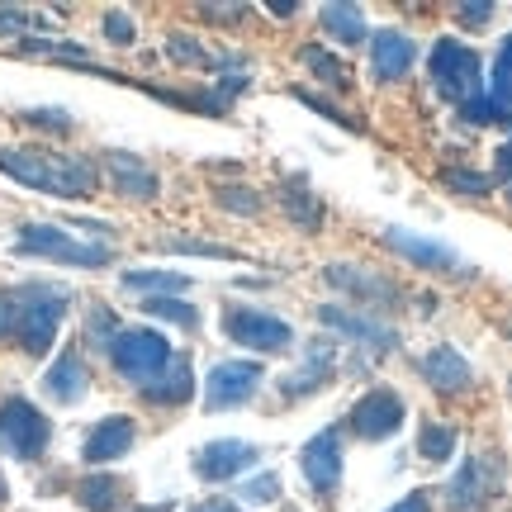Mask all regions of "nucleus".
Wrapping results in <instances>:
<instances>
[{"label": "nucleus", "mask_w": 512, "mask_h": 512, "mask_svg": "<svg viewBox=\"0 0 512 512\" xmlns=\"http://www.w3.org/2000/svg\"><path fill=\"white\" fill-rule=\"evenodd\" d=\"M503 484V460L498 456H470L446 484V508L451 512H479Z\"/></svg>", "instance_id": "0eeeda50"}, {"label": "nucleus", "mask_w": 512, "mask_h": 512, "mask_svg": "<svg viewBox=\"0 0 512 512\" xmlns=\"http://www.w3.org/2000/svg\"><path fill=\"white\" fill-rule=\"evenodd\" d=\"M24 124H34V128H57V133H67V128H72V119H67V110H29V114H24Z\"/></svg>", "instance_id": "f704fd0d"}, {"label": "nucleus", "mask_w": 512, "mask_h": 512, "mask_svg": "<svg viewBox=\"0 0 512 512\" xmlns=\"http://www.w3.org/2000/svg\"><path fill=\"white\" fill-rule=\"evenodd\" d=\"M299 465H304V479L313 484V494H337V484H342V437L318 432L299 451Z\"/></svg>", "instance_id": "9b49d317"}, {"label": "nucleus", "mask_w": 512, "mask_h": 512, "mask_svg": "<svg viewBox=\"0 0 512 512\" xmlns=\"http://www.w3.org/2000/svg\"><path fill=\"white\" fill-rule=\"evenodd\" d=\"M138 512H171V508H166V503H157V508H138Z\"/></svg>", "instance_id": "a19ab883"}, {"label": "nucleus", "mask_w": 512, "mask_h": 512, "mask_svg": "<svg viewBox=\"0 0 512 512\" xmlns=\"http://www.w3.org/2000/svg\"><path fill=\"white\" fill-rule=\"evenodd\" d=\"M15 252L67 261V266H110V256H114L105 242H72L62 228H48V223H29V228L19 233Z\"/></svg>", "instance_id": "20e7f679"}, {"label": "nucleus", "mask_w": 512, "mask_h": 512, "mask_svg": "<svg viewBox=\"0 0 512 512\" xmlns=\"http://www.w3.org/2000/svg\"><path fill=\"white\" fill-rule=\"evenodd\" d=\"M432 81H437V91L446 100H475L479 95V53L475 48H465L456 38H441L437 48H432Z\"/></svg>", "instance_id": "39448f33"}, {"label": "nucleus", "mask_w": 512, "mask_h": 512, "mask_svg": "<svg viewBox=\"0 0 512 512\" xmlns=\"http://www.w3.org/2000/svg\"><path fill=\"white\" fill-rule=\"evenodd\" d=\"M332 361H337V342H309L299 370H290V375L280 380V394H285V399H309V394H318L332 375Z\"/></svg>", "instance_id": "ddd939ff"}, {"label": "nucleus", "mask_w": 512, "mask_h": 512, "mask_svg": "<svg viewBox=\"0 0 512 512\" xmlns=\"http://www.w3.org/2000/svg\"><path fill=\"white\" fill-rule=\"evenodd\" d=\"M86 384H91V375H86V361H81L76 351H62V361L48 370L43 389H48L57 403H76V399H86Z\"/></svg>", "instance_id": "aec40b11"}, {"label": "nucleus", "mask_w": 512, "mask_h": 512, "mask_svg": "<svg viewBox=\"0 0 512 512\" xmlns=\"http://www.w3.org/2000/svg\"><path fill=\"white\" fill-rule=\"evenodd\" d=\"M389 512H432V498H427V494H408L403 503H394Z\"/></svg>", "instance_id": "4c0bfd02"}, {"label": "nucleus", "mask_w": 512, "mask_h": 512, "mask_svg": "<svg viewBox=\"0 0 512 512\" xmlns=\"http://www.w3.org/2000/svg\"><path fill=\"white\" fill-rule=\"evenodd\" d=\"M219 204L228 209V214H256V209H261L256 190H247V185H228V190H219Z\"/></svg>", "instance_id": "473e14b6"}, {"label": "nucleus", "mask_w": 512, "mask_h": 512, "mask_svg": "<svg viewBox=\"0 0 512 512\" xmlns=\"http://www.w3.org/2000/svg\"><path fill=\"white\" fill-rule=\"evenodd\" d=\"M261 366L256 361H219L204 380V408H238L256 394Z\"/></svg>", "instance_id": "1a4fd4ad"}, {"label": "nucleus", "mask_w": 512, "mask_h": 512, "mask_svg": "<svg viewBox=\"0 0 512 512\" xmlns=\"http://www.w3.org/2000/svg\"><path fill=\"white\" fill-rule=\"evenodd\" d=\"M323 275H328V285L366 299V309H389V304L403 299V290L394 280H384V275H375V271H361V266H328Z\"/></svg>", "instance_id": "4468645a"}, {"label": "nucleus", "mask_w": 512, "mask_h": 512, "mask_svg": "<svg viewBox=\"0 0 512 512\" xmlns=\"http://www.w3.org/2000/svg\"><path fill=\"white\" fill-rule=\"evenodd\" d=\"M489 15H494V5H489V0H465V10H460L465 24H489Z\"/></svg>", "instance_id": "e433bc0d"}, {"label": "nucleus", "mask_w": 512, "mask_h": 512, "mask_svg": "<svg viewBox=\"0 0 512 512\" xmlns=\"http://www.w3.org/2000/svg\"><path fill=\"white\" fill-rule=\"evenodd\" d=\"M304 67H309L323 86H332V91H347L351 86V72L332 53H323V48H304Z\"/></svg>", "instance_id": "393cba45"}, {"label": "nucleus", "mask_w": 512, "mask_h": 512, "mask_svg": "<svg viewBox=\"0 0 512 512\" xmlns=\"http://www.w3.org/2000/svg\"><path fill=\"white\" fill-rule=\"evenodd\" d=\"M456 451V427H446V422H427L418 432V456L422 460H451Z\"/></svg>", "instance_id": "a878e982"}, {"label": "nucleus", "mask_w": 512, "mask_h": 512, "mask_svg": "<svg viewBox=\"0 0 512 512\" xmlns=\"http://www.w3.org/2000/svg\"><path fill=\"white\" fill-rule=\"evenodd\" d=\"M413 57H418L413 38L399 34V29H384V34H375V43H370V72H375V81H399V76L413 67Z\"/></svg>", "instance_id": "f3484780"}, {"label": "nucleus", "mask_w": 512, "mask_h": 512, "mask_svg": "<svg viewBox=\"0 0 512 512\" xmlns=\"http://www.w3.org/2000/svg\"><path fill=\"white\" fill-rule=\"evenodd\" d=\"M110 356H114V366H119V375L133 384H143V389L171 366V347H166L162 332H152V328L114 332Z\"/></svg>", "instance_id": "7ed1b4c3"}, {"label": "nucleus", "mask_w": 512, "mask_h": 512, "mask_svg": "<svg viewBox=\"0 0 512 512\" xmlns=\"http://www.w3.org/2000/svg\"><path fill=\"white\" fill-rule=\"evenodd\" d=\"M105 166H110V181L119 195H128V200H152L157 195V171L143 166L133 152H105Z\"/></svg>", "instance_id": "a211bd4d"}, {"label": "nucleus", "mask_w": 512, "mask_h": 512, "mask_svg": "<svg viewBox=\"0 0 512 512\" xmlns=\"http://www.w3.org/2000/svg\"><path fill=\"white\" fill-rule=\"evenodd\" d=\"M0 171L15 181L62 195V200H81L95 190V166L86 157H62V152H34V147H0Z\"/></svg>", "instance_id": "f257e3e1"}, {"label": "nucleus", "mask_w": 512, "mask_h": 512, "mask_svg": "<svg viewBox=\"0 0 512 512\" xmlns=\"http://www.w3.org/2000/svg\"><path fill=\"white\" fill-rule=\"evenodd\" d=\"M285 214H290L304 233H313V228L323 223V204H318V195H309L304 181H290L285 185Z\"/></svg>", "instance_id": "b1692460"}, {"label": "nucleus", "mask_w": 512, "mask_h": 512, "mask_svg": "<svg viewBox=\"0 0 512 512\" xmlns=\"http://www.w3.org/2000/svg\"><path fill=\"white\" fill-rule=\"evenodd\" d=\"M124 285L128 290H185L190 280L171 271H133V275H124Z\"/></svg>", "instance_id": "c85d7f7f"}, {"label": "nucleus", "mask_w": 512, "mask_h": 512, "mask_svg": "<svg viewBox=\"0 0 512 512\" xmlns=\"http://www.w3.org/2000/svg\"><path fill=\"white\" fill-rule=\"evenodd\" d=\"M190 389H195V384H190V366H185V361H171L143 394H147V403H185Z\"/></svg>", "instance_id": "4be33fe9"}, {"label": "nucleus", "mask_w": 512, "mask_h": 512, "mask_svg": "<svg viewBox=\"0 0 512 512\" xmlns=\"http://www.w3.org/2000/svg\"><path fill=\"white\" fill-rule=\"evenodd\" d=\"M252 460H256V446H247V441H214V446H204L195 456V470L204 479H233Z\"/></svg>", "instance_id": "6ab92c4d"}, {"label": "nucleus", "mask_w": 512, "mask_h": 512, "mask_svg": "<svg viewBox=\"0 0 512 512\" xmlns=\"http://www.w3.org/2000/svg\"><path fill=\"white\" fill-rule=\"evenodd\" d=\"M318 323L323 328H337L356 337V342H370L375 351H394L399 347V332L384 328L380 318H370V313H351V309H318Z\"/></svg>", "instance_id": "dca6fc26"}, {"label": "nucleus", "mask_w": 512, "mask_h": 512, "mask_svg": "<svg viewBox=\"0 0 512 512\" xmlns=\"http://www.w3.org/2000/svg\"><path fill=\"white\" fill-rule=\"evenodd\" d=\"M223 332H228L238 347L266 351V356L290 351V342H294L290 323H285V318H275V313H266V309H233L228 318H223Z\"/></svg>", "instance_id": "6e6552de"}, {"label": "nucleus", "mask_w": 512, "mask_h": 512, "mask_svg": "<svg viewBox=\"0 0 512 512\" xmlns=\"http://www.w3.org/2000/svg\"><path fill=\"white\" fill-rule=\"evenodd\" d=\"M0 446L15 460L43 456V446H48V418L29 399H5L0 403Z\"/></svg>", "instance_id": "423d86ee"}, {"label": "nucleus", "mask_w": 512, "mask_h": 512, "mask_svg": "<svg viewBox=\"0 0 512 512\" xmlns=\"http://www.w3.org/2000/svg\"><path fill=\"white\" fill-rule=\"evenodd\" d=\"M238 498H242V503H275V498H280V479H275V475H256V479H247Z\"/></svg>", "instance_id": "72a5a7b5"}, {"label": "nucleus", "mask_w": 512, "mask_h": 512, "mask_svg": "<svg viewBox=\"0 0 512 512\" xmlns=\"http://www.w3.org/2000/svg\"><path fill=\"white\" fill-rule=\"evenodd\" d=\"M512 176V143L503 147V152H498V171H494V181H508Z\"/></svg>", "instance_id": "58836bf2"}, {"label": "nucleus", "mask_w": 512, "mask_h": 512, "mask_svg": "<svg viewBox=\"0 0 512 512\" xmlns=\"http://www.w3.org/2000/svg\"><path fill=\"white\" fill-rule=\"evenodd\" d=\"M351 427L366 441H384L403 427V399L394 389H370L366 399L351 408Z\"/></svg>", "instance_id": "9d476101"}, {"label": "nucleus", "mask_w": 512, "mask_h": 512, "mask_svg": "<svg viewBox=\"0 0 512 512\" xmlns=\"http://www.w3.org/2000/svg\"><path fill=\"white\" fill-rule=\"evenodd\" d=\"M128 446H133V422L128 418H105L91 437H86V460H91V465H105V460L124 456Z\"/></svg>", "instance_id": "412c9836"}, {"label": "nucleus", "mask_w": 512, "mask_h": 512, "mask_svg": "<svg viewBox=\"0 0 512 512\" xmlns=\"http://www.w3.org/2000/svg\"><path fill=\"white\" fill-rule=\"evenodd\" d=\"M166 53H171V62H181V67H214V57L204 53V48H195V38H185V34L171 38Z\"/></svg>", "instance_id": "7c9ffc66"}, {"label": "nucleus", "mask_w": 512, "mask_h": 512, "mask_svg": "<svg viewBox=\"0 0 512 512\" xmlns=\"http://www.w3.org/2000/svg\"><path fill=\"white\" fill-rule=\"evenodd\" d=\"M441 181L451 185V190H460V195H484V190L494 185V176H479V171H460V166H451Z\"/></svg>", "instance_id": "2f4dec72"}, {"label": "nucleus", "mask_w": 512, "mask_h": 512, "mask_svg": "<svg viewBox=\"0 0 512 512\" xmlns=\"http://www.w3.org/2000/svg\"><path fill=\"white\" fill-rule=\"evenodd\" d=\"M119 494H124V484L114 475H100V479H86V484H81V503L91 512H110Z\"/></svg>", "instance_id": "bb28decb"}, {"label": "nucleus", "mask_w": 512, "mask_h": 512, "mask_svg": "<svg viewBox=\"0 0 512 512\" xmlns=\"http://www.w3.org/2000/svg\"><path fill=\"white\" fill-rule=\"evenodd\" d=\"M105 34H110L114 43H133V19L119 15V10H110V15H105Z\"/></svg>", "instance_id": "c9c22d12"}, {"label": "nucleus", "mask_w": 512, "mask_h": 512, "mask_svg": "<svg viewBox=\"0 0 512 512\" xmlns=\"http://www.w3.org/2000/svg\"><path fill=\"white\" fill-rule=\"evenodd\" d=\"M422 380L432 389H441V394H465L475 384V370H470V361L456 347H432L422 356Z\"/></svg>", "instance_id": "2eb2a0df"}, {"label": "nucleus", "mask_w": 512, "mask_h": 512, "mask_svg": "<svg viewBox=\"0 0 512 512\" xmlns=\"http://www.w3.org/2000/svg\"><path fill=\"white\" fill-rule=\"evenodd\" d=\"M62 304H67V294L53 290V285H29V290L10 294V332L19 337V347L29 356H43L53 347L57 323L67 313Z\"/></svg>", "instance_id": "f03ea898"}, {"label": "nucleus", "mask_w": 512, "mask_h": 512, "mask_svg": "<svg viewBox=\"0 0 512 512\" xmlns=\"http://www.w3.org/2000/svg\"><path fill=\"white\" fill-rule=\"evenodd\" d=\"M384 247L399 252L403 261H413L418 271H456L460 256L437 238H422V233H408V228H384Z\"/></svg>", "instance_id": "f8f14e48"}, {"label": "nucleus", "mask_w": 512, "mask_h": 512, "mask_svg": "<svg viewBox=\"0 0 512 512\" xmlns=\"http://www.w3.org/2000/svg\"><path fill=\"white\" fill-rule=\"evenodd\" d=\"M143 309L152 313V318H171V323H181V328H195V323H200V313L190 309L185 299H166V294H157V299H147Z\"/></svg>", "instance_id": "cd10ccee"}, {"label": "nucleus", "mask_w": 512, "mask_h": 512, "mask_svg": "<svg viewBox=\"0 0 512 512\" xmlns=\"http://www.w3.org/2000/svg\"><path fill=\"white\" fill-rule=\"evenodd\" d=\"M195 512H238V508H233L228 498H214V503H200V508H195Z\"/></svg>", "instance_id": "ea45409f"}, {"label": "nucleus", "mask_w": 512, "mask_h": 512, "mask_svg": "<svg viewBox=\"0 0 512 512\" xmlns=\"http://www.w3.org/2000/svg\"><path fill=\"white\" fill-rule=\"evenodd\" d=\"M323 29L337 43H366V15H361V5H328L323 10Z\"/></svg>", "instance_id": "5701e85b"}, {"label": "nucleus", "mask_w": 512, "mask_h": 512, "mask_svg": "<svg viewBox=\"0 0 512 512\" xmlns=\"http://www.w3.org/2000/svg\"><path fill=\"white\" fill-rule=\"evenodd\" d=\"M166 252H181V256H219V261H233V247H219V242H195V238H166Z\"/></svg>", "instance_id": "c756f323"}, {"label": "nucleus", "mask_w": 512, "mask_h": 512, "mask_svg": "<svg viewBox=\"0 0 512 512\" xmlns=\"http://www.w3.org/2000/svg\"><path fill=\"white\" fill-rule=\"evenodd\" d=\"M0 498H5V479H0Z\"/></svg>", "instance_id": "79ce46f5"}]
</instances>
